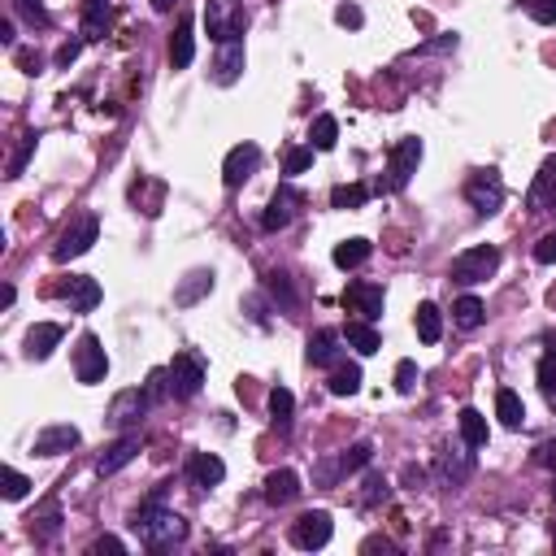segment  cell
Wrapping results in <instances>:
<instances>
[{
	"instance_id": "1",
	"label": "cell",
	"mask_w": 556,
	"mask_h": 556,
	"mask_svg": "<svg viewBox=\"0 0 556 556\" xmlns=\"http://www.w3.org/2000/svg\"><path fill=\"white\" fill-rule=\"evenodd\" d=\"M131 531L139 535L144 548H170V543H179V539L187 535V521H183L179 513H170V509H165V491H153V496L135 509Z\"/></svg>"
},
{
	"instance_id": "2",
	"label": "cell",
	"mask_w": 556,
	"mask_h": 556,
	"mask_svg": "<svg viewBox=\"0 0 556 556\" xmlns=\"http://www.w3.org/2000/svg\"><path fill=\"white\" fill-rule=\"evenodd\" d=\"M204 31L218 44H239L248 31V9L243 0H204Z\"/></svg>"
},
{
	"instance_id": "3",
	"label": "cell",
	"mask_w": 556,
	"mask_h": 556,
	"mask_svg": "<svg viewBox=\"0 0 556 556\" xmlns=\"http://www.w3.org/2000/svg\"><path fill=\"white\" fill-rule=\"evenodd\" d=\"M500 270V248H491V243H478V248H470V253H461V257H452V283H482V278H491Z\"/></svg>"
},
{
	"instance_id": "4",
	"label": "cell",
	"mask_w": 556,
	"mask_h": 556,
	"mask_svg": "<svg viewBox=\"0 0 556 556\" xmlns=\"http://www.w3.org/2000/svg\"><path fill=\"white\" fill-rule=\"evenodd\" d=\"M465 200L474 204L478 218H491V213H500V204H504V179H500L496 170H474L470 183H465Z\"/></svg>"
},
{
	"instance_id": "5",
	"label": "cell",
	"mask_w": 556,
	"mask_h": 556,
	"mask_svg": "<svg viewBox=\"0 0 556 556\" xmlns=\"http://www.w3.org/2000/svg\"><path fill=\"white\" fill-rule=\"evenodd\" d=\"M370 457H374V448L370 443H352L348 452H339V457H322L318 465H313V482L318 487H335L343 474H352V470H361V465H370Z\"/></svg>"
},
{
	"instance_id": "6",
	"label": "cell",
	"mask_w": 556,
	"mask_h": 556,
	"mask_svg": "<svg viewBox=\"0 0 556 556\" xmlns=\"http://www.w3.org/2000/svg\"><path fill=\"white\" fill-rule=\"evenodd\" d=\"M96 235H100L96 213H79V218H74L70 226H65V231H61L57 248H53V261H74V257H83V253L96 243Z\"/></svg>"
},
{
	"instance_id": "7",
	"label": "cell",
	"mask_w": 556,
	"mask_h": 556,
	"mask_svg": "<svg viewBox=\"0 0 556 556\" xmlns=\"http://www.w3.org/2000/svg\"><path fill=\"white\" fill-rule=\"evenodd\" d=\"M165 370H170V396L174 400L200 396V387H204V361H200L196 352H179Z\"/></svg>"
},
{
	"instance_id": "8",
	"label": "cell",
	"mask_w": 556,
	"mask_h": 556,
	"mask_svg": "<svg viewBox=\"0 0 556 556\" xmlns=\"http://www.w3.org/2000/svg\"><path fill=\"white\" fill-rule=\"evenodd\" d=\"M74 378L87 382V387H96L109 378V357H104V348H100V339L87 331L79 339V348H74Z\"/></svg>"
},
{
	"instance_id": "9",
	"label": "cell",
	"mask_w": 556,
	"mask_h": 556,
	"mask_svg": "<svg viewBox=\"0 0 556 556\" xmlns=\"http://www.w3.org/2000/svg\"><path fill=\"white\" fill-rule=\"evenodd\" d=\"M331 535H335V521H331V513L326 509H313V513H304L292 526V543L296 548H304V552H318V548H326L331 543Z\"/></svg>"
},
{
	"instance_id": "10",
	"label": "cell",
	"mask_w": 556,
	"mask_h": 556,
	"mask_svg": "<svg viewBox=\"0 0 556 556\" xmlns=\"http://www.w3.org/2000/svg\"><path fill=\"white\" fill-rule=\"evenodd\" d=\"M417 165H422V139H400L396 148H392V165H387V192H404L409 187V179L417 174Z\"/></svg>"
},
{
	"instance_id": "11",
	"label": "cell",
	"mask_w": 556,
	"mask_h": 556,
	"mask_svg": "<svg viewBox=\"0 0 556 556\" xmlns=\"http://www.w3.org/2000/svg\"><path fill=\"white\" fill-rule=\"evenodd\" d=\"M153 409V400H148V392H139V387H131V392H122L114 404H109V413H104V426L109 431H131V426H139V417Z\"/></svg>"
},
{
	"instance_id": "12",
	"label": "cell",
	"mask_w": 556,
	"mask_h": 556,
	"mask_svg": "<svg viewBox=\"0 0 556 556\" xmlns=\"http://www.w3.org/2000/svg\"><path fill=\"white\" fill-rule=\"evenodd\" d=\"M261 165V148L257 144H235L231 153H226V161H222V183L235 192V187H243V183L257 174Z\"/></svg>"
},
{
	"instance_id": "13",
	"label": "cell",
	"mask_w": 556,
	"mask_h": 556,
	"mask_svg": "<svg viewBox=\"0 0 556 556\" xmlns=\"http://www.w3.org/2000/svg\"><path fill=\"white\" fill-rule=\"evenodd\" d=\"M300 204H304V196H300L292 183H283V187L274 192V200L265 204V213H261V231H287Z\"/></svg>"
},
{
	"instance_id": "14",
	"label": "cell",
	"mask_w": 556,
	"mask_h": 556,
	"mask_svg": "<svg viewBox=\"0 0 556 556\" xmlns=\"http://www.w3.org/2000/svg\"><path fill=\"white\" fill-rule=\"evenodd\" d=\"M382 304H387V296H382V287H374V283H348L343 287V309L365 322L382 318Z\"/></svg>"
},
{
	"instance_id": "15",
	"label": "cell",
	"mask_w": 556,
	"mask_h": 556,
	"mask_svg": "<svg viewBox=\"0 0 556 556\" xmlns=\"http://www.w3.org/2000/svg\"><path fill=\"white\" fill-rule=\"evenodd\" d=\"M304 352H309V365H318V370H335L339 357H343V331H313Z\"/></svg>"
},
{
	"instance_id": "16",
	"label": "cell",
	"mask_w": 556,
	"mask_h": 556,
	"mask_svg": "<svg viewBox=\"0 0 556 556\" xmlns=\"http://www.w3.org/2000/svg\"><path fill=\"white\" fill-rule=\"evenodd\" d=\"M70 448H79V431L70 422H57V426H48V431L35 435V457H61Z\"/></svg>"
},
{
	"instance_id": "17",
	"label": "cell",
	"mask_w": 556,
	"mask_h": 556,
	"mask_svg": "<svg viewBox=\"0 0 556 556\" xmlns=\"http://www.w3.org/2000/svg\"><path fill=\"white\" fill-rule=\"evenodd\" d=\"M531 209L535 213H548V209H556V157H548L543 165H539L535 183H531Z\"/></svg>"
},
{
	"instance_id": "18",
	"label": "cell",
	"mask_w": 556,
	"mask_h": 556,
	"mask_svg": "<svg viewBox=\"0 0 556 556\" xmlns=\"http://www.w3.org/2000/svg\"><path fill=\"white\" fill-rule=\"evenodd\" d=\"M100 283L96 278H87V274H74L70 283H65V304H70V313H92L100 304Z\"/></svg>"
},
{
	"instance_id": "19",
	"label": "cell",
	"mask_w": 556,
	"mask_h": 556,
	"mask_svg": "<svg viewBox=\"0 0 556 556\" xmlns=\"http://www.w3.org/2000/svg\"><path fill=\"white\" fill-rule=\"evenodd\" d=\"M135 457H139V435H131V431H126L118 443H109V448H104V457L96 461V470L109 478V474H118V470H126Z\"/></svg>"
},
{
	"instance_id": "20",
	"label": "cell",
	"mask_w": 556,
	"mask_h": 556,
	"mask_svg": "<svg viewBox=\"0 0 556 556\" xmlns=\"http://www.w3.org/2000/svg\"><path fill=\"white\" fill-rule=\"evenodd\" d=\"M439 478H443V482H448V487H465V478L474 474V452H452V448H443V452H439Z\"/></svg>"
},
{
	"instance_id": "21",
	"label": "cell",
	"mask_w": 556,
	"mask_h": 556,
	"mask_svg": "<svg viewBox=\"0 0 556 556\" xmlns=\"http://www.w3.org/2000/svg\"><path fill=\"white\" fill-rule=\"evenodd\" d=\"M61 335H65V331H61L57 322H40V326H31V331H26V357L48 361L53 357V348L61 343Z\"/></svg>"
},
{
	"instance_id": "22",
	"label": "cell",
	"mask_w": 556,
	"mask_h": 556,
	"mask_svg": "<svg viewBox=\"0 0 556 556\" xmlns=\"http://www.w3.org/2000/svg\"><path fill=\"white\" fill-rule=\"evenodd\" d=\"M296 496H300V474L296 470H274V474L265 478V504L283 509V504H292Z\"/></svg>"
},
{
	"instance_id": "23",
	"label": "cell",
	"mask_w": 556,
	"mask_h": 556,
	"mask_svg": "<svg viewBox=\"0 0 556 556\" xmlns=\"http://www.w3.org/2000/svg\"><path fill=\"white\" fill-rule=\"evenodd\" d=\"M187 478H192L196 487H218L222 478H226V465H222V457H213V452H196V457L187 461Z\"/></svg>"
},
{
	"instance_id": "24",
	"label": "cell",
	"mask_w": 556,
	"mask_h": 556,
	"mask_svg": "<svg viewBox=\"0 0 556 556\" xmlns=\"http://www.w3.org/2000/svg\"><path fill=\"white\" fill-rule=\"evenodd\" d=\"M343 343H352L361 357H374L378 348H382V335L374 331V322H365V318H352L348 326H343Z\"/></svg>"
},
{
	"instance_id": "25",
	"label": "cell",
	"mask_w": 556,
	"mask_h": 556,
	"mask_svg": "<svg viewBox=\"0 0 556 556\" xmlns=\"http://www.w3.org/2000/svg\"><path fill=\"white\" fill-rule=\"evenodd\" d=\"M209 292H213V270H192V274L174 287V304H183V309H187V304H196V300L209 296Z\"/></svg>"
},
{
	"instance_id": "26",
	"label": "cell",
	"mask_w": 556,
	"mask_h": 556,
	"mask_svg": "<svg viewBox=\"0 0 556 556\" xmlns=\"http://www.w3.org/2000/svg\"><path fill=\"white\" fill-rule=\"evenodd\" d=\"M196 57V35H192V18L179 22V31H174V40H170V65L174 70H187Z\"/></svg>"
},
{
	"instance_id": "27",
	"label": "cell",
	"mask_w": 556,
	"mask_h": 556,
	"mask_svg": "<svg viewBox=\"0 0 556 556\" xmlns=\"http://www.w3.org/2000/svg\"><path fill=\"white\" fill-rule=\"evenodd\" d=\"M109 0H87V9H83V40H100V35H109Z\"/></svg>"
},
{
	"instance_id": "28",
	"label": "cell",
	"mask_w": 556,
	"mask_h": 556,
	"mask_svg": "<svg viewBox=\"0 0 556 556\" xmlns=\"http://www.w3.org/2000/svg\"><path fill=\"white\" fill-rule=\"evenodd\" d=\"M370 253H374L370 239H343V243H335V265L339 270H357V265L370 261Z\"/></svg>"
},
{
	"instance_id": "29",
	"label": "cell",
	"mask_w": 556,
	"mask_h": 556,
	"mask_svg": "<svg viewBox=\"0 0 556 556\" xmlns=\"http://www.w3.org/2000/svg\"><path fill=\"white\" fill-rule=\"evenodd\" d=\"M213 70H218L213 79H218L222 87H231V83L239 79V70H243V44H222L218 65H213Z\"/></svg>"
},
{
	"instance_id": "30",
	"label": "cell",
	"mask_w": 556,
	"mask_h": 556,
	"mask_svg": "<svg viewBox=\"0 0 556 556\" xmlns=\"http://www.w3.org/2000/svg\"><path fill=\"white\" fill-rule=\"evenodd\" d=\"M496 417L509 426V431H517V426L526 422V404H521V396H517V392H509V387H500V392H496Z\"/></svg>"
},
{
	"instance_id": "31",
	"label": "cell",
	"mask_w": 556,
	"mask_h": 556,
	"mask_svg": "<svg viewBox=\"0 0 556 556\" xmlns=\"http://www.w3.org/2000/svg\"><path fill=\"white\" fill-rule=\"evenodd\" d=\"M439 335H443V313H439V304H417V339L422 343H439Z\"/></svg>"
},
{
	"instance_id": "32",
	"label": "cell",
	"mask_w": 556,
	"mask_h": 556,
	"mask_svg": "<svg viewBox=\"0 0 556 556\" xmlns=\"http://www.w3.org/2000/svg\"><path fill=\"white\" fill-rule=\"evenodd\" d=\"M309 144H313L318 153H331V148L339 144V122L331 118V114H318L313 126H309Z\"/></svg>"
},
{
	"instance_id": "33",
	"label": "cell",
	"mask_w": 556,
	"mask_h": 556,
	"mask_svg": "<svg viewBox=\"0 0 556 556\" xmlns=\"http://www.w3.org/2000/svg\"><path fill=\"white\" fill-rule=\"evenodd\" d=\"M482 313H487V309H482L478 296H461L457 304H452V322H457L461 331H478V326H482Z\"/></svg>"
},
{
	"instance_id": "34",
	"label": "cell",
	"mask_w": 556,
	"mask_h": 556,
	"mask_svg": "<svg viewBox=\"0 0 556 556\" xmlns=\"http://www.w3.org/2000/svg\"><path fill=\"white\" fill-rule=\"evenodd\" d=\"M292 409H296V396H292L287 387H274V392H270V417H274V426L283 435L292 431Z\"/></svg>"
},
{
	"instance_id": "35",
	"label": "cell",
	"mask_w": 556,
	"mask_h": 556,
	"mask_svg": "<svg viewBox=\"0 0 556 556\" xmlns=\"http://www.w3.org/2000/svg\"><path fill=\"white\" fill-rule=\"evenodd\" d=\"M461 439H465V448H482L487 443V417L478 409H461Z\"/></svg>"
},
{
	"instance_id": "36",
	"label": "cell",
	"mask_w": 556,
	"mask_h": 556,
	"mask_svg": "<svg viewBox=\"0 0 556 556\" xmlns=\"http://www.w3.org/2000/svg\"><path fill=\"white\" fill-rule=\"evenodd\" d=\"M331 396H357L361 392V365H335V374H331Z\"/></svg>"
},
{
	"instance_id": "37",
	"label": "cell",
	"mask_w": 556,
	"mask_h": 556,
	"mask_svg": "<svg viewBox=\"0 0 556 556\" xmlns=\"http://www.w3.org/2000/svg\"><path fill=\"white\" fill-rule=\"evenodd\" d=\"M265 287H270V296H274L278 313H292V309H296V292H292V278L283 274V270H274V274L265 278Z\"/></svg>"
},
{
	"instance_id": "38",
	"label": "cell",
	"mask_w": 556,
	"mask_h": 556,
	"mask_svg": "<svg viewBox=\"0 0 556 556\" xmlns=\"http://www.w3.org/2000/svg\"><path fill=\"white\" fill-rule=\"evenodd\" d=\"M365 200H370V187H361V183H343V187L331 192V204H335V209H361Z\"/></svg>"
},
{
	"instance_id": "39",
	"label": "cell",
	"mask_w": 556,
	"mask_h": 556,
	"mask_svg": "<svg viewBox=\"0 0 556 556\" xmlns=\"http://www.w3.org/2000/svg\"><path fill=\"white\" fill-rule=\"evenodd\" d=\"M144 392H148V400H153V404H161V400L170 396V370H153V374H148V382H144Z\"/></svg>"
},
{
	"instance_id": "40",
	"label": "cell",
	"mask_w": 556,
	"mask_h": 556,
	"mask_svg": "<svg viewBox=\"0 0 556 556\" xmlns=\"http://www.w3.org/2000/svg\"><path fill=\"white\" fill-rule=\"evenodd\" d=\"M309 165H313V144L309 148H292L287 161H283V174H304Z\"/></svg>"
},
{
	"instance_id": "41",
	"label": "cell",
	"mask_w": 556,
	"mask_h": 556,
	"mask_svg": "<svg viewBox=\"0 0 556 556\" xmlns=\"http://www.w3.org/2000/svg\"><path fill=\"white\" fill-rule=\"evenodd\" d=\"M521 5H526V14L535 22H543V26L556 22V0H521Z\"/></svg>"
},
{
	"instance_id": "42",
	"label": "cell",
	"mask_w": 556,
	"mask_h": 556,
	"mask_svg": "<svg viewBox=\"0 0 556 556\" xmlns=\"http://www.w3.org/2000/svg\"><path fill=\"white\" fill-rule=\"evenodd\" d=\"M417 387V361H400L396 365V392L400 396H409Z\"/></svg>"
},
{
	"instance_id": "43",
	"label": "cell",
	"mask_w": 556,
	"mask_h": 556,
	"mask_svg": "<svg viewBox=\"0 0 556 556\" xmlns=\"http://www.w3.org/2000/svg\"><path fill=\"white\" fill-rule=\"evenodd\" d=\"M14 5H18V14L31 22V26H48V9H44L40 0H14Z\"/></svg>"
},
{
	"instance_id": "44",
	"label": "cell",
	"mask_w": 556,
	"mask_h": 556,
	"mask_svg": "<svg viewBox=\"0 0 556 556\" xmlns=\"http://www.w3.org/2000/svg\"><path fill=\"white\" fill-rule=\"evenodd\" d=\"M26 491H31L26 474H18V470H5V500H22Z\"/></svg>"
},
{
	"instance_id": "45",
	"label": "cell",
	"mask_w": 556,
	"mask_h": 556,
	"mask_svg": "<svg viewBox=\"0 0 556 556\" xmlns=\"http://www.w3.org/2000/svg\"><path fill=\"white\" fill-rule=\"evenodd\" d=\"M539 387H543V396H552L556 392V352L539 361Z\"/></svg>"
},
{
	"instance_id": "46",
	"label": "cell",
	"mask_w": 556,
	"mask_h": 556,
	"mask_svg": "<svg viewBox=\"0 0 556 556\" xmlns=\"http://www.w3.org/2000/svg\"><path fill=\"white\" fill-rule=\"evenodd\" d=\"M31 531H35V539H44V543H48V539H57L61 513H57V509H48V517H40V526H31Z\"/></svg>"
},
{
	"instance_id": "47",
	"label": "cell",
	"mask_w": 556,
	"mask_h": 556,
	"mask_svg": "<svg viewBox=\"0 0 556 556\" xmlns=\"http://www.w3.org/2000/svg\"><path fill=\"white\" fill-rule=\"evenodd\" d=\"M535 261L539 265H556V231H548V235L535 243Z\"/></svg>"
},
{
	"instance_id": "48",
	"label": "cell",
	"mask_w": 556,
	"mask_h": 556,
	"mask_svg": "<svg viewBox=\"0 0 556 556\" xmlns=\"http://www.w3.org/2000/svg\"><path fill=\"white\" fill-rule=\"evenodd\" d=\"M335 22H339V26H348V31H357L361 22H365V14H361L357 5H339V9H335Z\"/></svg>"
},
{
	"instance_id": "49",
	"label": "cell",
	"mask_w": 556,
	"mask_h": 556,
	"mask_svg": "<svg viewBox=\"0 0 556 556\" xmlns=\"http://www.w3.org/2000/svg\"><path fill=\"white\" fill-rule=\"evenodd\" d=\"M378 500H387V482L378 474L365 478V496H361V504H378Z\"/></svg>"
},
{
	"instance_id": "50",
	"label": "cell",
	"mask_w": 556,
	"mask_h": 556,
	"mask_svg": "<svg viewBox=\"0 0 556 556\" xmlns=\"http://www.w3.org/2000/svg\"><path fill=\"white\" fill-rule=\"evenodd\" d=\"M31 148H35V135L22 139V148L14 153V161H9V179H18V174H22V165H26V157H31Z\"/></svg>"
},
{
	"instance_id": "51",
	"label": "cell",
	"mask_w": 556,
	"mask_h": 556,
	"mask_svg": "<svg viewBox=\"0 0 556 556\" xmlns=\"http://www.w3.org/2000/svg\"><path fill=\"white\" fill-rule=\"evenodd\" d=\"M400 478H404V487H426V470H422V465H404V470H400Z\"/></svg>"
},
{
	"instance_id": "52",
	"label": "cell",
	"mask_w": 556,
	"mask_h": 556,
	"mask_svg": "<svg viewBox=\"0 0 556 556\" xmlns=\"http://www.w3.org/2000/svg\"><path fill=\"white\" fill-rule=\"evenodd\" d=\"M83 53V40H70V44H61V53H57V65L61 70H65V65H70V61L79 57Z\"/></svg>"
},
{
	"instance_id": "53",
	"label": "cell",
	"mask_w": 556,
	"mask_h": 556,
	"mask_svg": "<svg viewBox=\"0 0 556 556\" xmlns=\"http://www.w3.org/2000/svg\"><path fill=\"white\" fill-rule=\"evenodd\" d=\"M535 461H539V465H548V470H556V439H548V443H539Z\"/></svg>"
},
{
	"instance_id": "54",
	"label": "cell",
	"mask_w": 556,
	"mask_h": 556,
	"mask_svg": "<svg viewBox=\"0 0 556 556\" xmlns=\"http://www.w3.org/2000/svg\"><path fill=\"white\" fill-rule=\"evenodd\" d=\"M96 552H126V543L118 535H104V539H96Z\"/></svg>"
},
{
	"instance_id": "55",
	"label": "cell",
	"mask_w": 556,
	"mask_h": 556,
	"mask_svg": "<svg viewBox=\"0 0 556 556\" xmlns=\"http://www.w3.org/2000/svg\"><path fill=\"white\" fill-rule=\"evenodd\" d=\"M378 548H382V552H396V543H392V539H382V535L365 539V552H378Z\"/></svg>"
},
{
	"instance_id": "56",
	"label": "cell",
	"mask_w": 556,
	"mask_h": 556,
	"mask_svg": "<svg viewBox=\"0 0 556 556\" xmlns=\"http://www.w3.org/2000/svg\"><path fill=\"white\" fill-rule=\"evenodd\" d=\"M14 40H18V35H14V18H5L0 22V44H9V48H14Z\"/></svg>"
},
{
	"instance_id": "57",
	"label": "cell",
	"mask_w": 556,
	"mask_h": 556,
	"mask_svg": "<svg viewBox=\"0 0 556 556\" xmlns=\"http://www.w3.org/2000/svg\"><path fill=\"white\" fill-rule=\"evenodd\" d=\"M153 9H157V14H170V9H174V0H153Z\"/></svg>"
},
{
	"instance_id": "58",
	"label": "cell",
	"mask_w": 556,
	"mask_h": 556,
	"mask_svg": "<svg viewBox=\"0 0 556 556\" xmlns=\"http://www.w3.org/2000/svg\"><path fill=\"white\" fill-rule=\"evenodd\" d=\"M552 543H556V526H552Z\"/></svg>"
},
{
	"instance_id": "59",
	"label": "cell",
	"mask_w": 556,
	"mask_h": 556,
	"mask_svg": "<svg viewBox=\"0 0 556 556\" xmlns=\"http://www.w3.org/2000/svg\"><path fill=\"white\" fill-rule=\"evenodd\" d=\"M548 400H552V404H556V392H552V396H548Z\"/></svg>"
},
{
	"instance_id": "60",
	"label": "cell",
	"mask_w": 556,
	"mask_h": 556,
	"mask_svg": "<svg viewBox=\"0 0 556 556\" xmlns=\"http://www.w3.org/2000/svg\"><path fill=\"white\" fill-rule=\"evenodd\" d=\"M552 352H556V339H552Z\"/></svg>"
}]
</instances>
